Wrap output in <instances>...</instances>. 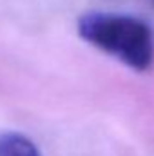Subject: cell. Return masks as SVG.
<instances>
[{
	"label": "cell",
	"instance_id": "6da1fadb",
	"mask_svg": "<svg viewBox=\"0 0 154 156\" xmlns=\"http://www.w3.org/2000/svg\"><path fill=\"white\" fill-rule=\"evenodd\" d=\"M78 35L136 71L151 69L154 62L152 31L140 18L114 13H87L78 20Z\"/></svg>",
	"mask_w": 154,
	"mask_h": 156
},
{
	"label": "cell",
	"instance_id": "3957f363",
	"mask_svg": "<svg viewBox=\"0 0 154 156\" xmlns=\"http://www.w3.org/2000/svg\"><path fill=\"white\" fill-rule=\"evenodd\" d=\"M151 2H152V4H154V0H151Z\"/></svg>",
	"mask_w": 154,
	"mask_h": 156
},
{
	"label": "cell",
	"instance_id": "7a4b0ae2",
	"mask_svg": "<svg viewBox=\"0 0 154 156\" xmlns=\"http://www.w3.org/2000/svg\"><path fill=\"white\" fill-rule=\"evenodd\" d=\"M0 156H40V153L27 136L20 133H2Z\"/></svg>",
	"mask_w": 154,
	"mask_h": 156
}]
</instances>
